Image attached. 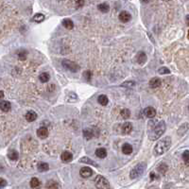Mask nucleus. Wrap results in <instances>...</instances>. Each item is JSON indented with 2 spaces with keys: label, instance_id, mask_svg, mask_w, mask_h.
<instances>
[{
  "label": "nucleus",
  "instance_id": "aec40b11",
  "mask_svg": "<svg viewBox=\"0 0 189 189\" xmlns=\"http://www.w3.org/2000/svg\"><path fill=\"white\" fill-rule=\"evenodd\" d=\"M97 102H99L100 105H102V106H106L109 102L108 96L105 95H100L99 97H97Z\"/></svg>",
  "mask_w": 189,
  "mask_h": 189
},
{
  "label": "nucleus",
  "instance_id": "c03bdc74",
  "mask_svg": "<svg viewBox=\"0 0 189 189\" xmlns=\"http://www.w3.org/2000/svg\"><path fill=\"white\" fill-rule=\"evenodd\" d=\"M188 109H189V107H188Z\"/></svg>",
  "mask_w": 189,
  "mask_h": 189
},
{
  "label": "nucleus",
  "instance_id": "e433bc0d",
  "mask_svg": "<svg viewBox=\"0 0 189 189\" xmlns=\"http://www.w3.org/2000/svg\"><path fill=\"white\" fill-rule=\"evenodd\" d=\"M6 185H7V181H5L3 178H1L0 179V188H3Z\"/></svg>",
  "mask_w": 189,
  "mask_h": 189
},
{
  "label": "nucleus",
  "instance_id": "f3484780",
  "mask_svg": "<svg viewBox=\"0 0 189 189\" xmlns=\"http://www.w3.org/2000/svg\"><path fill=\"white\" fill-rule=\"evenodd\" d=\"M132 146H131V145H130V144H128V143H126V144H124L123 146H122V152L124 153V154H126V155H130L131 153L132 152Z\"/></svg>",
  "mask_w": 189,
  "mask_h": 189
},
{
  "label": "nucleus",
  "instance_id": "473e14b6",
  "mask_svg": "<svg viewBox=\"0 0 189 189\" xmlns=\"http://www.w3.org/2000/svg\"><path fill=\"white\" fill-rule=\"evenodd\" d=\"M158 73L160 74V75H165V74H169L170 73V70L167 68V67H165V66H163V67H160L159 69H158Z\"/></svg>",
  "mask_w": 189,
  "mask_h": 189
},
{
  "label": "nucleus",
  "instance_id": "393cba45",
  "mask_svg": "<svg viewBox=\"0 0 189 189\" xmlns=\"http://www.w3.org/2000/svg\"><path fill=\"white\" fill-rule=\"evenodd\" d=\"M32 20L36 23H41L45 20V15L42 14V13H36V14L32 17Z\"/></svg>",
  "mask_w": 189,
  "mask_h": 189
},
{
  "label": "nucleus",
  "instance_id": "9d476101",
  "mask_svg": "<svg viewBox=\"0 0 189 189\" xmlns=\"http://www.w3.org/2000/svg\"><path fill=\"white\" fill-rule=\"evenodd\" d=\"M144 115L148 118H153L156 115V110L153 107H146L144 110Z\"/></svg>",
  "mask_w": 189,
  "mask_h": 189
},
{
  "label": "nucleus",
  "instance_id": "412c9836",
  "mask_svg": "<svg viewBox=\"0 0 189 189\" xmlns=\"http://www.w3.org/2000/svg\"><path fill=\"white\" fill-rule=\"evenodd\" d=\"M8 157L10 158V160L11 161H17L19 158V154L18 152L14 150H11L8 153Z\"/></svg>",
  "mask_w": 189,
  "mask_h": 189
},
{
  "label": "nucleus",
  "instance_id": "6ab92c4d",
  "mask_svg": "<svg viewBox=\"0 0 189 189\" xmlns=\"http://www.w3.org/2000/svg\"><path fill=\"white\" fill-rule=\"evenodd\" d=\"M96 155L100 159H103L107 156V150L104 148H99L96 150Z\"/></svg>",
  "mask_w": 189,
  "mask_h": 189
},
{
  "label": "nucleus",
  "instance_id": "423d86ee",
  "mask_svg": "<svg viewBox=\"0 0 189 189\" xmlns=\"http://www.w3.org/2000/svg\"><path fill=\"white\" fill-rule=\"evenodd\" d=\"M80 175L84 179L90 178L93 175V170H92V169H90V167H88V166H83L80 170Z\"/></svg>",
  "mask_w": 189,
  "mask_h": 189
},
{
  "label": "nucleus",
  "instance_id": "c85d7f7f",
  "mask_svg": "<svg viewBox=\"0 0 189 189\" xmlns=\"http://www.w3.org/2000/svg\"><path fill=\"white\" fill-rule=\"evenodd\" d=\"M120 115H121V116L124 118V119H128V118L131 116V111L128 110V109H123L120 112Z\"/></svg>",
  "mask_w": 189,
  "mask_h": 189
},
{
  "label": "nucleus",
  "instance_id": "4be33fe9",
  "mask_svg": "<svg viewBox=\"0 0 189 189\" xmlns=\"http://www.w3.org/2000/svg\"><path fill=\"white\" fill-rule=\"evenodd\" d=\"M97 9H99L101 12L103 13H106L110 11V6L107 4V3H101L97 6Z\"/></svg>",
  "mask_w": 189,
  "mask_h": 189
},
{
  "label": "nucleus",
  "instance_id": "4468645a",
  "mask_svg": "<svg viewBox=\"0 0 189 189\" xmlns=\"http://www.w3.org/2000/svg\"><path fill=\"white\" fill-rule=\"evenodd\" d=\"M37 135L41 139H45L48 136V131L46 127H41L37 130Z\"/></svg>",
  "mask_w": 189,
  "mask_h": 189
},
{
  "label": "nucleus",
  "instance_id": "7c9ffc66",
  "mask_svg": "<svg viewBox=\"0 0 189 189\" xmlns=\"http://www.w3.org/2000/svg\"><path fill=\"white\" fill-rule=\"evenodd\" d=\"M83 134H84V137H85L87 140L91 139V138L93 137V135H94L93 131H91L90 129H85L84 131H83Z\"/></svg>",
  "mask_w": 189,
  "mask_h": 189
},
{
  "label": "nucleus",
  "instance_id": "bb28decb",
  "mask_svg": "<svg viewBox=\"0 0 189 189\" xmlns=\"http://www.w3.org/2000/svg\"><path fill=\"white\" fill-rule=\"evenodd\" d=\"M59 184L57 181H48L46 184V188L47 189H58Z\"/></svg>",
  "mask_w": 189,
  "mask_h": 189
},
{
  "label": "nucleus",
  "instance_id": "1a4fd4ad",
  "mask_svg": "<svg viewBox=\"0 0 189 189\" xmlns=\"http://www.w3.org/2000/svg\"><path fill=\"white\" fill-rule=\"evenodd\" d=\"M146 60H148V57H146V55L145 52L143 51H140L138 52V54L136 55V61L138 62L139 65H144L145 62L146 61Z\"/></svg>",
  "mask_w": 189,
  "mask_h": 189
},
{
  "label": "nucleus",
  "instance_id": "f704fd0d",
  "mask_svg": "<svg viewBox=\"0 0 189 189\" xmlns=\"http://www.w3.org/2000/svg\"><path fill=\"white\" fill-rule=\"evenodd\" d=\"M83 77H84V79L86 80V81H90L91 79H92V72L90 71V70H87L84 73H83Z\"/></svg>",
  "mask_w": 189,
  "mask_h": 189
},
{
  "label": "nucleus",
  "instance_id": "7ed1b4c3",
  "mask_svg": "<svg viewBox=\"0 0 189 189\" xmlns=\"http://www.w3.org/2000/svg\"><path fill=\"white\" fill-rule=\"evenodd\" d=\"M146 169V164L145 162H141L137 164L134 169H131V171L130 172V177L131 180H134V179H137L139 177H141L143 173L145 172Z\"/></svg>",
  "mask_w": 189,
  "mask_h": 189
},
{
  "label": "nucleus",
  "instance_id": "b1692460",
  "mask_svg": "<svg viewBox=\"0 0 189 189\" xmlns=\"http://www.w3.org/2000/svg\"><path fill=\"white\" fill-rule=\"evenodd\" d=\"M188 129H189V124H187V123H185V124H183L180 127V129L178 130V134H180V135H183V134H184L185 132L188 131Z\"/></svg>",
  "mask_w": 189,
  "mask_h": 189
},
{
  "label": "nucleus",
  "instance_id": "c756f323",
  "mask_svg": "<svg viewBox=\"0 0 189 189\" xmlns=\"http://www.w3.org/2000/svg\"><path fill=\"white\" fill-rule=\"evenodd\" d=\"M136 85V82L134 80H129V81H125L124 83H122L121 86L122 87H128V88H132Z\"/></svg>",
  "mask_w": 189,
  "mask_h": 189
},
{
  "label": "nucleus",
  "instance_id": "ddd939ff",
  "mask_svg": "<svg viewBox=\"0 0 189 189\" xmlns=\"http://www.w3.org/2000/svg\"><path fill=\"white\" fill-rule=\"evenodd\" d=\"M161 84H162V80H161V79H159V78H152L150 80V87L152 89L160 87Z\"/></svg>",
  "mask_w": 189,
  "mask_h": 189
},
{
  "label": "nucleus",
  "instance_id": "a19ab883",
  "mask_svg": "<svg viewBox=\"0 0 189 189\" xmlns=\"http://www.w3.org/2000/svg\"><path fill=\"white\" fill-rule=\"evenodd\" d=\"M0 94H1V100H3L2 99H3V97H4V92H3V91L1 90V91H0Z\"/></svg>",
  "mask_w": 189,
  "mask_h": 189
},
{
  "label": "nucleus",
  "instance_id": "2eb2a0df",
  "mask_svg": "<svg viewBox=\"0 0 189 189\" xmlns=\"http://www.w3.org/2000/svg\"><path fill=\"white\" fill-rule=\"evenodd\" d=\"M62 26H64L66 30H73L74 29V23H73V21L71 19H68V18H65L62 20V22H61Z\"/></svg>",
  "mask_w": 189,
  "mask_h": 189
},
{
  "label": "nucleus",
  "instance_id": "c9c22d12",
  "mask_svg": "<svg viewBox=\"0 0 189 189\" xmlns=\"http://www.w3.org/2000/svg\"><path fill=\"white\" fill-rule=\"evenodd\" d=\"M183 159L185 164H189V150H184L183 153Z\"/></svg>",
  "mask_w": 189,
  "mask_h": 189
},
{
  "label": "nucleus",
  "instance_id": "cd10ccee",
  "mask_svg": "<svg viewBox=\"0 0 189 189\" xmlns=\"http://www.w3.org/2000/svg\"><path fill=\"white\" fill-rule=\"evenodd\" d=\"M41 185V181L37 178H32L30 181V186L32 188H38Z\"/></svg>",
  "mask_w": 189,
  "mask_h": 189
},
{
  "label": "nucleus",
  "instance_id": "58836bf2",
  "mask_svg": "<svg viewBox=\"0 0 189 189\" xmlns=\"http://www.w3.org/2000/svg\"><path fill=\"white\" fill-rule=\"evenodd\" d=\"M150 177V181H153V179H154V177H155V173L154 172H151Z\"/></svg>",
  "mask_w": 189,
  "mask_h": 189
},
{
  "label": "nucleus",
  "instance_id": "f8f14e48",
  "mask_svg": "<svg viewBox=\"0 0 189 189\" xmlns=\"http://www.w3.org/2000/svg\"><path fill=\"white\" fill-rule=\"evenodd\" d=\"M0 109H1L5 113H8L11 109V105L9 101L7 100H1L0 101Z\"/></svg>",
  "mask_w": 189,
  "mask_h": 189
},
{
  "label": "nucleus",
  "instance_id": "6e6552de",
  "mask_svg": "<svg viewBox=\"0 0 189 189\" xmlns=\"http://www.w3.org/2000/svg\"><path fill=\"white\" fill-rule=\"evenodd\" d=\"M61 159L64 163H70L73 160V154L69 151H65L61 153Z\"/></svg>",
  "mask_w": 189,
  "mask_h": 189
},
{
  "label": "nucleus",
  "instance_id": "0eeeda50",
  "mask_svg": "<svg viewBox=\"0 0 189 189\" xmlns=\"http://www.w3.org/2000/svg\"><path fill=\"white\" fill-rule=\"evenodd\" d=\"M118 18H119V20L121 21L122 23H128L131 21V13L126 11H123L119 13V16H118Z\"/></svg>",
  "mask_w": 189,
  "mask_h": 189
},
{
  "label": "nucleus",
  "instance_id": "20e7f679",
  "mask_svg": "<svg viewBox=\"0 0 189 189\" xmlns=\"http://www.w3.org/2000/svg\"><path fill=\"white\" fill-rule=\"evenodd\" d=\"M95 185L97 189H110V183L109 181L101 176V175H97L95 179Z\"/></svg>",
  "mask_w": 189,
  "mask_h": 189
},
{
  "label": "nucleus",
  "instance_id": "f03ea898",
  "mask_svg": "<svg viewBox=\"0 0 189 189\" xmlns=\"http://www.w3.org/2000/svg\"><path fill=\"white\" fill-rule=\"evenodd\" d=\"M165 128H166V126H165V122L164 120H161L158 123H156V125L153 127L152 131L149 134L150 140H151V141H155V140L160 138L165 134Z\"/></svg>",
  "mask_w": 189,
  "mask_h": 189
},
{
  "label": "nucleus",
  "instance_id": "a878e982",
  "mask_svg": "<svg viewBox=\"0 0 189 189\" xmlns=\"http://www.w3.org/2000/svg\"><path fill=\"white\" fill-rule=\"evenodd\" d=\"M38 170L41 171V172H45V171H47L48 169H49V165H48L47 163H40L38 165Z\"/></svg>",
  "mask_w": 189,
  "mask_h": 189
},
{
  "label": "nucleus",
  "instance_id": "a211bd4d",
  "mask_svg": "<svg viewBox=\"0 0 189 189\" xmlns=\"http://www.w3.org/2000/svg\"><path fill=\"white\" fill-rule=\"evenodd\" d=\"M80 163H82V164H87V165H94V166H99L96 162H94L93 160H91L90 158L88 157H82L81 159H80L79 161Z\"/></svg>",
  "mask_w": 189,
  "mask_h": 189
},
{
  "label": "nucleus",
  "instance_id": "37998d69",
  "mask_svg": "<svg viewBox=\"0 0 189 189\" xmlns=\"http://www.w3.org/2000/svg\"><path fill=\"white\" fill-rule=\"evenodd\" d=\"M187 37H188V39H189V31H188V34H187Z\"/></svg>",
  "mask_w": 189,
  "mask_h": 189
},
{
  "label": "nucleus",
  "instance_id": "4c0bfd02",
  "mask_svg": "<svg viewBox=\"0 0 189 189\" xmlns=\"http://www.w3.org/2000/svg\"><path fill=\"white\" fill-rule=\"evenodd\" d=\"M75 3L78 5V7H82L84 5V1H82V0H78V1H76Z\"/></svg>",
  "mask_w": 189,
  "mask_h": 189
},
{
  "label": "nucleus",
  "instance_id": "2f4dec72",
  "mask_svg": "<svg viewBox=\"0 0 189 189\" xmlns=\"http://www.w3.org/2000/svg\"><path fill=\"white\" fill-rule=\"evenodd\" d=\"M17 55H18L19 60H21V61H25V60L27 59V52L26 50H21V51H19V52L17 53Z\"/></svg>",
  "mask_w": 189,
  "mask_h": 189
},
{
  "label": "nucleus",
  "instance_id": "f257e3e1",
  "mask_svg": "<svg viewBox=\"0 0 189 189\" xmlns=\"http://www.w3.org/2000/svg\"><path fill=\"white\" fill-rule=\"evenodd\" d=\"M171 138L169 136H165V138L161 139L160 141L155 145L154 150H153V153L155 156H160L163 155L165 152H166L170 149L171 146Z\"/></svg>",
  "mask_w": 189,
  "mask_h": 189
},
{
  "label": "nucleus",
  "instance_id": "5701e85b",
  "mask_svg": "<svg viewBox=\"0 0 189 189\" xmlns=\"http://www.w3.org/2000/svg\"><path fill=\"white\" fill-rule=\"evenodd\" d=\"M39 80H40L41 82H47L48 80H50V76H49V74H48V73L44 72V73L40 74V76H39Z\"/></svg>",
  "mask_w": 189,
  "mask_h": 189
},
{
  "label": "nucleus",
  "instance_id": "ea45409f",
  "mask_svg": "<svg viewBox=\"0 0 189 189\" xmlns=\"http://www.w3.org/2000/svg\"><path fill=\"white\" fill-rule=\"evenodd\" d=\"M185 20H186V24H187V26L189 27V14H188V15H186Z\"/></svg>",
  "mask_w": 189,
  "mask_h": 189
},
{
  "label": "nucleus",
  "instance_id": "39448f33",
  "mask_svg": "<svg viewBox=\"0 0 189 189\" xmlns=\"http://www.w3.org/2000/svg\"><path fill=\"white\" fill-rule=\"evenodd\" d=\"M61 64H62V66H64L65 69L69 70V71H71L73 73L78 72L80 70V65L78 64H76L75 61H72L70 60H64Z\"/></svg>",
  "mask_w": 189,
  "mask_h": 189
},
{
  "label": "nucleus",
  "instance_id": "72a5a7b5",
  "mask_svg": "<svg viewBox=\"0 0 189 189\" xmlns=\"http://www.w3.org/2000/svg\"><path fill=\"white\" fill-rule=\"evenodd\" d=\"M158 171L160 172V173H162V174H165V172H166V170H167V165H165V164H161L159 166H158Z\"/></svg>",
  "mask_w": 189,
  "mask_h": 189
},
{
  "label": "nucleus",
  "instance_id": "79ce46f5",
  "mask_svg": "<svg viewBox=\"0 0 189 189\" xmlns=\"http://www.w3.org/2000/svg\"><path fill=\"white\" fill-rule=\"evenodd\" d=\"M149 189H158L157 187H155V186H151V187H150Z\"/></svg>",
  "mask_w": 189,
  "mask_h": 189
},
{
  "label": "nucleus",
  "instance_id": "9b49d317",
  "mask_svg": "<svg viewBox=\"0 0 189 189\" xmlns=\"http://www.w3.org/2000/svg\"><path fill=\"white\" fill-rule=\"evenodd\" d=\"M132 124L131 122H125L123 125H122V134H129L132 131Z\"/></svg>",
  "mask_w": 189,
  "mask_h": 189
},
{
  "label": "nucleus",
  "instance_id": "dca6fc26",
  "mask_svg": "<svg viewBox=\"0 0 189 189\" xmlns=\"http://www.w3.org/2000/svg\"><path fill=\"white\" fill-rule=\"evenodd\" d=\"M36 118H37V114L34 111H29L26 114V119L29 122H33L34 120H36Z\"/></svg>",
  "mask_w": 189,
  "mask_h": 189
}]
</instances>
